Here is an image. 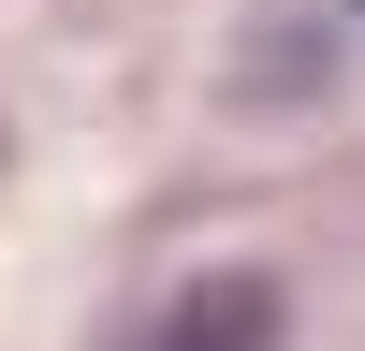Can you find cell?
<instances>
[{
	"label": "cell",
	"instance_id": "cell-1",
	"mask_svg": "<svg viewBox=\"0 0 365 351\" xmlns=\"http://www.w3.org/2000/svg\"><path fill=\"white\" fill-rule=\"evenodd\" d=\"M117 351H292V307H278V278L220 263V278L161 292V307H146V322H132Z\"/></svg>",
	"mask_w": 365,
	"mask_h": 351
}]
</instances>
